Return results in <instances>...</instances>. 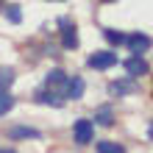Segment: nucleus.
Listing matches in <instances>:
<instances>
[{"instance_id":"ddd939ff","label":"nucleus","mask_w":153,"mask_h":153,"mask_svg":"<svg viewBox=\"0 0 153 153\" xmlns=\"http://www.w3.org/2000/svg\"><path fill=\"white\" fill-rule=\"evenodd\" d=\"M95 120L100 123V125H106V128H109V125H114V111L109 109V106H103V109L95 114Z\"/></svg>"},{"instance_id":"6e6552de","label":"nucleus","mask_w":153,"mask_h":153,"mask_svg":"<svg viewBox=\"0 0 153 153\" xmlns=\"http://www.w3.org/2000/svg\"><path fill=\"white\" fill-rule=\"evenodd\" d=\"M36 103H42V106H53V109H61V106H64V100L56 95V89H42V92L36 95Z\"/></svg>"},{"instance_id":"1a4fd4ad","label":"nucleus","mask_w":153,"mask_h":153,"mask_svg":"<svg viewBox=\"0 0 153 153\" xmlns=\"http://www.w3.org/2000/svg\"><path fill=\"white\" fill-rule=\"evenodd\" d=\"M11 139H39V131L36 128H28V125H17V128L8 131Z\"/></svg>"},{"instance_id":"a211bd4d","label":"nucleus","mask_w":153,"mask_h":153,"mask_svg":"<svg viewBox=\"0 0 153 153\" xmlns=\"http://www.w3.org/2000/svg\"><path fill=\"white\" fill-rule=\"evenodd\" d=\"M148 134H150V139H153V123H150V131H148Z\"/></svg>"},{"instance_id":"9d476101","label":"nucleus","mask_w":153,"mask_h":153,"mask_svg":"<svg viewBox=\"0 0 153 153\" xmlns=\"http://www.w3.org/2000/svg\"><path fill=\"white\" fill-rule=\"evenodd\" d=\"M45 84H48V89H59V86L67 84V75L61 73V70H50L48 78H45Z\"/></svg>"},{"instance_id":"0eeeda50","label":"nucleus","mask_w":153,"mask_h":153,"mask_svg":"<svg viewBox=\"0 0 153 153\" xmlns=\"http://www.w3.org/2000/svg\"><path fill=\"white\" fill-rule=\"evenodd\" d=\"M125 45H128L134 53H142V50H148L153 42H150L148 33H131V36H125Z\"/></svg>"},{"instance_id":"39448f33","label":"nucleus","mask_w":153,"mask_h":153,"mask_svg":"<svg viewBox=\"0 0 153 153\" xmlns=\"http://www.w3.org/2000/svg\"><path fill=\"white\" fill-rule=\"evenodd\" d=\"M84 89H86L84 78L73 75V78H67V84H64V95H67V97H73V100H81V97H84Z\"/></svg>"},{"instance_id":"dca6fc26","label":"nucleus","mask_w":153,"mask_h":153,"mask_svg":"<svg viewBox=\"0 0 153 153\" xmlns=\"http://www.w3.org/2000/svg\"><path fill=\"white\" fill-rule=\"evenodd\" d=\"M6 17H8V22H20L22 20V11H20V6H6Z\"/></svg>"},{"instance_id":"423d86ee","label":"nucleus","mask_w":153,"mask_h":153,"mask_svg":"<svg viewBox=\"0 0 153 153\" xmlns=\"http://www.w3.org/2000/svg\"><path fill=\"white\" fill-rule=\"evenodd\" d=\"M148 61L145 59H139V53H137V56H134V59H128V61H125V73H128L131 78H139V75H148Z\"/></svg>"},{"instance_id":"2eb2a0df","label":"nucleus","mask_w":153,"mask_h":153,"mask_svg":"<svg viewBox=\"0 0 153 153\" xmlns=\"http://www.w3.org/2000/svg\"><path fill=\"white\" fill-rule=\"evenodd\" d=\"M103 36L109 39L111 45H123V42H125V36H123L120 31H114V28H103Z\"/></svg>"},{"instance_id":"7ed1b4c3","label":"nucleus","mask_w":153,"mask_h":153,"mask_svg":"<svg viewBox=\"0 0 153 153\" xmlns=\"http://www.w3.org/2000/svg\"><path fill=\"white\" fill-rule=\"evenodd\" d=\"M109 92L114 97H120V95H131V92H137V78H125V81H111L109 84Z\"/></svg>"},{"instance_id":"f8f14e48","label":"nucleus","mask_w":153,"mask_h":153,"mask_svg":"<svg viewBox=\"0 0 153 153\" xmlns=\"http://www.w3.org/2000/svg\"><path fill=\"white\" fill-rule=\"evenodd\" d=\"M97 153H125V148L111 139H103V142H97Z\"/></svg>"},{"instance_id":"f3484780","label":"nucleus","mask_w":153,"mask_h":153,"mask_svg":"<svg viewBox=\"0 0 153 153\" xmlns=\"http://www.w3.org/2000/svg\"><path fill=\"white\" fill-rule=\"evenodd\" d=\"M0 153H17V150H11V148H0Z\"/></svg>"},{"instance_id":"f03ea898","label":"nucleus","mask_w":153,"mask_h":153,"mask_svg":"<svg viewBox=\"0 0 153 153\" xmlns=\"http://www.w3.org/2000/svg\"><path fill=\"white\" fill-rule=\"evenodd\" d=\"M73 137H75L78 145H89V142H92V137H95V125H92V120H75V125H73Z\"/></svg>"},{"instance_id":"4468645a","label":"nucleus","mask_w":153,"mask_h":153,"mask_svg":"<svg viewBox=\"0 0 153 153\" xmlns=\"http://www.w3.org/2000/svg\"><path fill=\"white\" fill-rule=\"evenodd\" d=\"M14 84V70L11 67H0V89H8Z\"/></svg>"},{"instance_id":"20e7f679","label":"nucleus","mask_w":153,"mask_h":153,"mask_svg":"<svg viewBox=\"0 0 153 153\" xmlns=\"http://www.w3.org/2000/svg\"><path fill=\"white\" fill-rule=\"evenodd\" d=\"M61 45H64L67 50L78 48V31H75V25H70L67 20H61Z\"/></svg>"},{"instance_id":"6ab92c4d","label":"nucleus","mask_w":153,"mask_h":153,"mask_svg":"<svg viewBox=\"0 0 153 153\" xmlns=\"http://www.w3.org/2000/svg\"><path fill=\"white\" fill-rule=\"evenodd\" d=\"M103 3H111V0H103Z\"/></svg>"},{"instance_id":"9b49d317","label":"nucleus","mask_w":153,"mask_h":153,"mask_svg":"<svg viewBox=\"0 0 153 153\" xmlns=\"http://www.w3.org/2000/svg\"><path fill=\"white\" fill-rule=\"evenodd\" d=\"M11 109H14V97L8 95L6 89H0V117H6Z\"/></svg>"},{"instance_id":"f257e3e1","label":"nucleus","mask_w":153,"mask_h":153,"mask_svg":"<svg viewBox=\"0 0 153 153\" xmlns=\"http://www.w3.org/2000/svg\"><path fill=\"white\" fill-rule=\"evenodd\" d=\"M86 64L95 67V70H109V67L117 64V53H111V50H97V53H92V56L86 59Z\"/></svg>"}]
</instances>
